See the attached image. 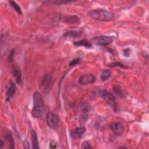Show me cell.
I'll list each match as a JSON object with an SVG mask.
<instances>
[{"label":"cell","instance_id":"obj_18","mask_svg":"<svg viewBox=\"0 0 149 149\" xmlns=\"http://www.w3.org/2000/svg\"><path fill=\"white\" fill-rule=\"evenodd\" d=\"M5 139L7 141H8L9 144V148H13L15 147L14 146V140L12 135V133L10 132H8L5 133Z\"/></svg>","mask_w":149,"mask_h":149},{"label":"cell","instance_id":"obj_29","mask_svg":"<svg viewBox=\"0 0 149 149\" xmlns=\"http://www.w3.org/2000/svg\"><path fill=\"white\" fill-rule=\"evenodd\" d=\"M4 144H5V143L2 140H0V148H2Z\"/></svg>","mask_w":149,"mask_h":149},{"label":"cell","instance_id":"obj_27","mask_svg":"<svg viewBox=\"0 0 149 149\" xmlns=\"http://www.w3.org/2000/svg\"><path fill=\"white\" fill-rule=\"evenodd\" d=\"M49 147L51 148H56V144L54 141H52L49 144Z\"/></svg>","mask_w":149,"mask_h":149},{"label":"cell","instance_id":"obj_25","mask_svg":"<svg viewBox=\"0 0 149 149\" xmlns=\"http://www.w3.org/2000/svg\"><path fill=\"white\" fill-rule=\"evenodd\" d=\"M81 148H91V143L90 141H84L82 144H81Z\"/></svg>","mask_w":149,"mask_h":149},{"label":"cell","instance_id":"obj_22","mask_svg":"<svg viewBox=\"0 0 149 149\" xmlns=\"http://www.w3.org/2000/svg\"><path fill=\"white\" fill-rule=\"evenodd\" d=\"M15 48H12L11 50L9 52V55H8V61L9 62H12L13 61V56L15 55Z\"/></svg>","mask_w":149,"mask_h":149},{"label":"cell","instance_id":"obj_28","mask_svg":"<svg viewBox=\"0 0 149 149\" xmlns=\"http://www.w3.org/2000/svg\"><path fill=\"white\" fill-rule=\"evenodd\" d=\"M24 148H30V146H29V143L27 141H25L24 143Z\"/></svg>","mask_w":149,"mask_h":149},{"label":"cell","instance_id":"obj_13","mask_svg":"<svg viewBox=\"0 0 149 149\" xmlns=\"http://www.w3.org/2000/svg\"><path fill=\"white\" fill-rule=\"evenodd\" d=\"M31 140L33 148L38 149L40 148L39 144H38L37 134L35 132V130L33 129L31 130Z\"/></svg>","mask_w":149,"mask_h":149},{"label":"cell","instance_id":"obj_17","mask_svg":"<svg viewBox=\"0 0 149 149\" xmlns=\"http://www.w3.org/2000/svg\"><path fill=\"white\" fill-rule=\"evenodd\" d=\"M111 70L105 69L102 72V73L100 75V78L102 81H106L108 79H109V78L111 77Z\"/></svg>","mask_w":149,"mask_h":149},{"label":"cell","instance_id":"obj_11","mask_svg":"<svg viewBox=\"0 0 149 149\" xmlns=\"http://www.w3.org/2000/svg\"><path fill=\"white\" fill-rule=\"evenodd\" d=\"M86 129L84 127H77L71 131V136L73 138H79L86 132Z\"/></svg>","mask_w":149,"mask_h":149},{"label":"cell","instance_id":"obj_4","mask_svg":"<svg viewBox=\"0 0 149 149\" xmlns=\"http://www.w3.org/2000/svg\"><path fill=\"white\" fill-rule=\"evenodd\" d=\"M46 120L48 126L51 129H54L57 127L60 122L59 116L53 112H48L47 113Z\"/></svg>","mask_w":149,"mask_h":149},{"label":"cell","instance_id":"obj_10","mask_svg":"<svg viewBox=\"0 0 149 149\" xmlns=\"http://www.w3.org/2000/svg\"><path fill=\"white\" fill-rule=\"evenodd\" d=\"M12 73L13 76L15 78L16 83L18 84H22V73L19 67H18L16 65L13 66L12 69Z\"/></svg>","mask_w":149,"mask_h":149},{"label":"cell","instance_id":"obj_3","mask_svg":"<svg viewBox=\"0 0 149 149\" xmlns=\"http://www.w3.org/2000/svg\"><path fill=\"white\" fill-rule=\"evenodd\" d=\"M91 41L95 45L100 46H107L113 41V37L107 36H99L94 37Z\"/></svg>","mask_w":149,"mask_h":149},{"label":"cell","instance_id":"obj_30","mask_svg":"<svg viewBox=\"0 0 149 149\" xmlns=\"http://www.w3.org/2000/svg\"><path fill=\"white\" fill-rule=\"evenodd\" d=\"M120 148H127V147H120Z\"/></svg>","mask_w":149,"mask_h":149},{"label":"cell","instance_id":"obj_6","mask_svg":"<svg viewBox=\"0 0 149 149\" xmlns=\"http://www.w3.org/2000/svg\"><path fill=\"white\" fill-rule=\"evenodd\" d=\"M53 80L52 76L49 74H46L42 79L40 83V89L41 91L47 92L50 90L52 84Z\"/></svg>","mask_w":149,"mask_h":149},{"label":"cell","instance_id":"obj_14","mask_svg":"<svg viewBox=\"0 0 149 149\" xmlns=\"http://www.w3.org/2000/svg\"><path fill=\"white\" fill-rule=\"evenodd\" d=\"M64 22L67 23H78L80 22V19L76 15H68L63 17Z\"/></svg>","mask_w":149,"mask_h":149},{"label":"cell","instance_id":"obj_12","mask_svg":"<svg viewBox=\"0 0 149 149\" xmlns=\"http://www.w3.org/2000/svg\"><path fill=\"white\" fill-rule=\"evenodd\" d=\"M83 32L81 31H74L71 30L66 32L63 34V37L65 38H76L80 37L82 35Z\"/></svg>","mask_w":149,"mask_h":149},{"label":"cell","instance_id":"obj_23","mask_svg":"<svg viewBox=\"0 0 149 149\" xmlns=\"http://www.w3.org/2000/svg\"><path fill=\"white\" fill-rule=\"evenodd\" d=\"M80 60H81V58H75L74 59H73L69 63V65L70 66H75L76 65L78 64L80 62Z\"/></svg>","mask_w":149,"mask_h":149},{"label":"cell","instance_id":"obj_19","mask_svg":"<svg viewBox=\"0 0 149 149\" xmlns=\"http://www.w3.org/2000/svg\"><path fill=\"white\" fill-rule=\"evenodd\" d=\"M9 3L10 5V6L13 8V9L19 15H22V9L20 7V6L14 1H9Z\"/></svg>","mask_w":149,"mask_h":149},{"label":"cell","instance_id":"obj_24","mask_svg":"<svg viewBox=\"0 0 149 149\" xmlns=\"http://www.w3.org/2000/svg\"><path fill=\"white\" fill-rule=\"evenodd\" d=\"M80 107V109L83 111V112H87V111H88V110H89V107H88V106L86 104H85V103H81V104H80V106H79Z\"/></svg>","mask_w":149,"mask_h":149},{"label":"cell","instance_id":"obj_1","mask_svg":"<svg viewBox=\"0 0 149 149\" xmlns=\"http://www.w3.org/2000/svg\"><path fill=\"white\" fill-rule=\"evenodd\" d=\"M44 113V101L41 94L35 92L33 95V108L31 111V115L34 118H39Z\"/></svg>","mask_w":149,"mask_h":149},{"label":"cell","instance_id":"obj_9","mask_svg":"<svg viewBox=\"0 0 149 149\" xmlns=\"http://www.w3.org/2000/svg\"><path fill=\"white\" fill-rule=\"evenodd\" d=\"M16 90V84L12 81L9 82V87L7 88L6 92V101H9L14 96Z\"/></svg>","mask_w":149,"mask_h":149},{"label":"cell","instance_id":"obj_26","mask_svg":"<svg viewBox=\"0 0 149 149\" xmlns=\"http://www.w3.org/2000/svg\"><path fill=\"white\" fill-rule=\"evenodd\" d=\"M131 53V49L130 48H126L123 50V55L125 57H129Z\"/></svg>","mask_w":149,"mask_h":149},{"label":"cell","instance_id":"obj_2","mask_svg":"<svg viewBox=\"0 0 149 149\" xmlns=\"http://www.w3.org/2000/svg\"><path fill=\"white\" fill-rule=\"evenodd\" d=\"M88 15L94 20L101 22H109L114 19V15L104 9H96L91 10Z\"/></svg>","mask_w":149,"mask_h":149},{"label":"cell","instance_id":"obj_15","mask_svg":"<svg viewBox=\"0 0 149 149\" xmlns=\"http://www.w3.org/2000/svg\"><path fill=\"white\" fill-rule=\"evenodd\" d=\"M73 44L76 46H83L87 48H90L92 47V44L90 42L87 41L86 39H83L78 41H74Z\"/></svg>","mask_w":149,"mask_h":149},{"label":"cell","instance_id":"obj_8","mask_svg":"<svg viewBox=\"0 0 149 149\" xmlns=\"http://www.w3.org/2000/svg\"><path fill=\"white\" fill-rule=\"evenodd\" d=\"M95 81V77L92 74H82L79 78V83L81 85L91 84Z\"/></svg>","mask_w":149,"mask_h":149},{"label":"cell","instance_id":"obj_21","mask_svg":"<svg viewBox=\"0 0 149 149\" xmlns=\"http://www.w3.org/2000/svg\"><path fill=\"white\" fill-rule=\"evenodd\" d=\"M109 66H111V67L118 66V67H119V68H124V69L127 68V66H126V65H125L123 63H122L120 62H112L110 64H109Z\"/></svg>","mask_w":149,"mask_h":149},{"label":"cell","instance_id":"obj_20","mask_svg":"<svg viewBox=\"0 0 149 149\" xmlns=\"http://www.w3.org/2000/svg\"><path fill=\"white\" fill-rule=\"evenodd\" d=\"M73 1H66V0H56V1H48L47 2H49L51 4H54V5H64V4H67L68 3H71Z\"/></svg>","mask_w":149,"mask_h":149},{"label":"cell","instance_id":"obj_16","mask_svg":"<svg viewBox=\"0 0 149 149\" xmlns=\"http://www.w3.org/2000/svg\"><path fill=\"white\" fill-rule=\"evenodd\" d=\"M113 90L114 93H115V94L116 95H118V97H119L120 98L125 97V93L124 90L122 88V87L119 85L115 84L113 87Z\"/></svg>","mask_w":149,"mask_h":149},{"label":"cell","instance_id":"obj_5","mask_svg":"<svg viewBox=\"0 0 149 149\" xmlns=\"http://www.w3.org/2000/svg\"><path fill=\"white\" fill-rule=\"evenodd\" d=\"M100 95L113 108H116V98L112 93L103 90L100 91Z\"/></svg>","mask_w":149,"mask_h":149},{"label":"cell","instance_id":"obj_7","mask_svg":"<svg viewBox=\"0 0 149 149\" xmlns=\"http://www.w3.org/2000/svg\"><path fill=\"white\" fill-rule=\"evenodd\" d=\"M110 129L116 136H120L124 131V126L122 123L119 122H112L109 125Z\"/></svg>","mask_w":149,"mask_h":149}]
</instances>
